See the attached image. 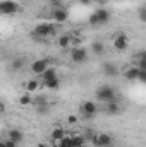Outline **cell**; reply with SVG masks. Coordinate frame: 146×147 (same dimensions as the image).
<instances>
[{"label": "cell", "instance_id": "obj_1", "mask_svg": "<svg viewBox=\"0 0 146 147\" xmlns=\"http://www.w3.org/2000/svg\"><path fill=\"white\" fill-rule=\"evenodd\" d=\"M96 99L107 105V103H112V101H117V92L112 86H100L96 89Z\"/></svg>", "mask_w": 146, "mask_h": 147}, {"label": "cell", "instance_id": "obj_2", "mask_svg": "<svg viewBox=\"0 0 146 147\" xmlns=\"http://www.w3.org/2000/svg\"><path fill=\"white\" fill-rule=\"evenodd\" d=\"M108 21H110V12L107 9H103V7L96 9V10L89 16V24H91V26H103V24H107Z\"/></svg>", "mask_w": 146, "mask_h": 147}, {"label": "cell", "instance_id": "obj_3", "mask_svg": "<svg viewBox=\"0 0 146 147\" xmlns=\"http://www.w3.org/2000/svg\"><path fill=\"white\" fill-rule=\"evenodd\" d=\"M55 33V28H53V24H48V22H43V24H38L36 28L33 29V34L36 38H46L50 36V34H53Z\"/></svg>", "mask_w": 146, "mask_h": 147}, {"label": "cell", "instance_id": "obj_4", "mask_svg": "<svg viewBox=\"0 0 146 147\" xmlns=\"http://www.w3.org/2000/svg\"><path fill=\"white\" fill-rule=\"evenodd\" d=\"M17 10H19L17 2H14V0H2V2H0V12H2L3 16H12V14H16Z\"/></svg>", "mask_w": 146, "mask_h": 147}, {"label": "cell", "instance_id": "obj_5", "mask_svg": "<svg viewBox=\"0 0 146 147\" xmlns=\"http://www.w3.org/2000/svg\"><path fill=\"white\" fill-rule=\"evenodd\" d=\"M81 113H83L84 118H93V116H96V113H98L96 103H95V101H84V103L81 105Z\"/></svg>", "mask_w": 146, "mask_h": 147}, {"label": "cell", "instance_id": "obj_6", "mask_svg": "<svg viewBox=\"0 0 146 147\" xmlns=\"http://www.w3.org/2000/svg\"><path fill=\"white\" fill-rule=\"evenodd\" d=\"M91 142H93L95 147H108L112 146V135H108V134H95Z\"/></svg>", "mask_w": 146, "mask_h": 147}, {"label": "cell", "instance_id": "obj_7", "mask_svg": "<svg viewBox=\"0 0 146 147\" xmlns=\"http://www.w3.org/2000/svg\"><path fill=\"white\" fill-rule=\"evenodd\" d=\"M71 60L74 63H84L88 62V51L84 48H72L71 50Z\"/></svg>", "mask_w": 146, "mask_h": 147}, {"label": "cell", "instance_id": "obj_8", "mask_svg": "<svg viewBox=\"0 0 146 147\" xmlns=\"http://www.w3.org/2000/svg\"><path fill=\"white\" fill-rule=\"evenodd\" d=\"M48 69H50V67H48V58H40V60H35V62L31 63V72L36 74V75L45 74Z\"/></svg>", "mask_w": 146, "mask_h": 147}, {"label": "cell", "instance_id": "obj_9", "mask_svg": "<svg viewBox=\"0 0 146 147\" xmlns=\"http://www.w3.org/2000/svg\"><path fill=\"white\" fill-rule=\"evenodd\" d=\"M127 46H129V39L124 33H120L113 38V48L117 51H124V50H127Z\"/></svg>", "mask_w": 146, "mask_h": 147}, {"label": "cell", "instance_id": "obj_10", "mask_svg": "<svg viewBox=\"0 0 146 147\" xmlns=\"http://www.w3.org/2000/svg\"><path fill=\"white\" fill-rule=\"evenodd\" d=\"M52 19L55 21V22H59V24H64L67 19H69V14H67V10H64V9H53V12H52Z\"/></svg>", "mask_w": 146, "mask_h": 147}, {"label": "cell", "instance_id": "obj_11", "mask_svg": "<svg viewBox=\"0 0 146 147\" xmlns=\"http://www.w3.org/2000/svg\"><path fill=\"white\" fill-rule=\"evenodd\" d=\"M7 139H10V140H14V142L21 144V142H23V139H24V134H23L19 128H10V130H9V134H7Z\"/></svg>", "mask_w": 146, "mask_h": 147}, {"label": "cell", "instance_id": "obj_12", "mask_svg": "<svg viewBox=\"0 0 146 147\" xmlns=\"http://www.w3.org/2000/svg\"><path fill=\"white\" fill-rule=\"evenodd\" d=\"M103 74L107 75V77H117L119 75V69H117V65L115 63H103Z\"/></svg>", "mask_w": 146, "mask_h": 147}, {"label": "cell", "instance_id": "obj_13", "mask_svg": "<svg viewBox=\"0 0 146 147\" xmlns=\"http://www.w3.org/2000/svg\"><path fill=\"white\" fill-rule=\"evenodd\" d=\"M139 74H141V70L134 65V67H131V69H127L124 72V79H127V80H138L139 79Z\"/></svg>", "mask_w": 146, "mask_h": 147}, {"label": "cell", "instance_id": "obj_14", "mask_svg": "<svg viewBox=\"0 0 146 147\" xmlns=\"http://www.w3.org/2000/svg\"><path fill=\"white\" fill-rule=\"evenodd\" d=\"M64 137H67L65 135V130L64 128H60V127H57V128H53L52 130V139H53V142H60Z\"/></svg>", "mask_w": 146, "mask_h": 147}, {"label": "cell", "instance_id": "obj_15", "mask_svg": "<svg viewBox=\"0 0 146 147\" xmlns=\"http://www.w3.org/2000/svg\"><path fill=\"white\" fill-rule=\"evenodd\" d=\"M107 115H112V116H115V115H119V111H120V106H119V103L117 101H112V103H107Z\"/></svg>", "mask_w": 146, "mask_h": 147}, {"label": "cell", "instance_id": "obj_16", "mask_svg": "<svg viewBox=\"0 0 146 147\" xmlns=\"http://www.w3.org/2000/svg\"><path fill=\"white\" fill-rule=\"evenodd\" d=\"M43 86H45L46 89H50V91H55V89H59V87H60V79L57 77V79L46 80V82H43Z\"/></svg>", "mask_w": 146, "mask_h": 147}, {"label": "cell", "instance_id": "obj_17", "mask_svg": "<svg viewBox=\"0 0 146 147\" xmlns=\"http://www.w3.org/2000/svg\"><path fill=\"white\" fill-rule=\"evenodd\" d=\"M71 43H72V38H71V34H64V36L59 38V46L60 48H69L71 46Z\"/></svg>", "mask_w": 146, "mask_h": 147}, {"label": "cell", "instance_id": "obj_18", "mask_svg": "<svg viewBox=\"0 0 146 147\" xmlns=\"http://www.w3.org/2000/svg\"><path fill=\"white\" fill-rule=\"evenodd\" d=\"M40 77H41V80H43V82H46V80H52V79H57V70H55V69H48L46 72L41 74Z\"/></svg>", "mask_w": 146, "mask_h": 147}, {"label": "cell", "instance_id": "obj_19", "mask_svg": "<svg viewBox=\"0 0 146 147\" xmlns=\"http://www.w3.org/2000/svg\"><path fill=\"white\" fill-rule=\"evenodd\" d=\"M91 50L95 51V55H103V51H105V46H103V43H100V41H95V43L91 45Z\"/></svg>", "mask_w": 146, "mask_h": 147}, {"label": "cell", "instance_id": "obj_20", "mask_svg": "<svg viewBox=\"0 0 146 147\" xmlns=\"http://www.w3.org/2000/svg\"><path fill=\"white\" fill-rule=\"evenodd\" d=\"M38 87H40V82L38 80H28L26 82V91L28 92H35Z\"/></svg>", "mask_w": 146, "mask_h": 147}, {"label": "cell", "instance_id": "obj_21", "mask_svg": "<svg viewBox=\"0 0 146 147\" xmlns=\"http://www.w3.org/2000/svg\"><path fill=\"white\" fill-rule=\"evenodd\" d=\"M57 146H59V147H74L72 137H64L60 142H57Z\"/></svg>", "mask_w": 146, "mask_h": 147}, {"label": "cell", "instance_id": "obj_22", "mask_svg": "<svg viewBox=\"0 0 146 147\" xmlns=\"http://www.w3.org/2000/svg\"><path fill=\"white\" fill-rule=\"evenodd\" d=\"M74 140V147H81L86 144V137L84 135H76V137H72Z\"/></svg>", "mask_w": 146, "mask_h": 147}, {"label": "cell", "instance_id": "obj_23", "mask_svg": "<svg viewBox=\"0 0 146 147\" xmlns=\"http://www.w3.org/2000/svg\"><path fill=\"white\" fill-rule=\"evenodd\" d=\"M23 65H24V62H23L21 58H16V60L10 63V67H12L14 70H19V69H23Z\"/></svg>", "mask_w": 146, "mask_h": 147}, {"label": "cell", "instance_id": "obj_24", "mask_svg": "<svg viewBox=\"0 0 146 147\" xmlns=\"http://www.w3.org/2000/svg\"><path fill=\"white\" fill-rule=\"evenodd\" d=\"M138 19L146 24V7H141V9L138 10Z\"/></svg>", "mask_w": 146, "mask_h": 147}, {"label": "cell", "instance_id": "obj_25", "mask_svg": "<svg viewBox=\"0 0 146 147\" xmlns=\"http://www.w3.org/2000/svg\"><path fill=\"white\" fill-rule=\"evenodd\" d=\"M136 67L139 70H146V60H141V58H136Z\"/></svg>", "mask_w": 146, "mask_h": 147}, {"label": "cell", "instance_id": "obj_26", "mask_svg": "<svg viewBox=\"0 0 146 147\" xmlns=\"http://www.w3.org/2000/svg\"><path fill=\"white\" fill-rule=\"evenodd\" d=\"M19 103H21V105H29V103H31V96H29V94H26V96H23Z\"/></svg>", "mask_w": 146, "mask_h": 147}, {"label": "cell", "instance_id": "obj_27", "mask_svg": "<svg viewBox=\"0 0 146 147\" xmlns=\"http://www.w3.org/2000/svg\"><path fill=\"white\" fill-rule=\"evenodd\" d=\"M3 142H5V144H7V146H9V147H17V146H19L17 142H14V140H10V139H5Z\"/></svg>", "mask_w": 146, "mask_h": 147}, {"label": "cell", "instance_id": "obj_28", "mask_svg": "<svg viewBox=\"0 0 146 147\" xmlns=\"http://www.w3.org/2000/svg\"><path fill=\"white\" fill-rule=\"evenodd\" d=\"M139 82H145L146 84V70H141V74H139V79H138Z\"/></svg>", "mask_w": 146, "mask_h": 147}, {"label": "cell", "instance_id": "obj_29", "mask_svg": "<svg viewBox=\"0 0 146 147\" xmlns=\"http://www.w3.org/2000/svg\"><path fill=\"white\" fill-rule=\"evenodd\" d=\"M136 58H141V60H146V50H143V51H139V53L136 55Z\"/></svg>", "mask_w": 146, "mask_h": 147}, {"label": "cell", "instance_id": "obj_30", "mask_svg": "<svg viewBox=\"0 0 146 147\" xmlns=\"http://www.w3.org/2000/svg\"><path fill=\"white\" fill-rule=\"evenodd\" d=\"M48 2H50V3H53V5H59L62 0H48Z\"/></svg>", "mask_w": 146, "mask_h": 147}, {"label": "cell", "instance_id": "obj_31", "mask_svg": "<svg viewBox=\"0 0 146 147\" xmlns=\"http://www.w3.org/2000/svg\"><path fill=\"white\" fill-rule=\"evenodd\" d=\"M79 2H81L83 5H88V3H91V0H79Z\"/></svg>", "mask_w": 146, "mask_h": 147}, {"label": "cell", "instance_id": "obj_32", "mask_svg": "<svg viewBox=\"0 0 146 147\" xmlns=\"http://www.w3.org/2000/svg\"><path fill=\"white\" fill-rule=\"evenodd\" d=\"M69 123H76V116H71L69 118Z\"/></svg>", "mask_w": 146, "mask_h": 147}, {"label": "cell", "instance_id": "obj_33", "mask_svg": "<svg viewBox=\"0 0 146 147\" xmlns=\"http://www.w3.org/2000/svg\"><path fill=\"white\" fill-rule=\"evenodd\" d=\"M0 147H9V146H7V144H5V142L2 140V142H0Z\"/></svg>", "mask_w": 146, "mask_h": 147}, {"label": "cell", "instance_id": "obj_34", "mask_svg": "<svg viewBox=\"0 0 146 147\" xmlns=\"http://www.w3.org/2000/svg\"><path fill=\"white\" fill-rule=\"evenodd\" d=\"M38 147H46L45 144H38Z\"/></svg>", "mask_w": 146, "mask_h": 147}, {"label": "cell", "instance_id": "obj_35", "mask_svg": "<svg viewBox=\"0 0 146 147\" xmlns=\"http://www.w3.org/2000/svg\"><path fill=\"white\" fill-rule=\"evenodd\" d=\"M91 2H100V0H91Z\"/></svg>", "mask_w": 146, "mask_h": 147}, {"label": "cell", "instance_id": "obj_36", "mask_svg": "<svg viewBox=\"0 0 146 147\" xmlns=\"http://www.w3.org/2000/svg\"><path fill=\"white\" fill-rule=\"evenodd\" d=\"M100 2H107V0H100Z\"/></svg>", "mask_w": 146, "mask_h": 147}, {"label": "cell", "instance_id": "obj_37", "mask_svg": "<svg viewBox=\"0 0 146 147\" xmlns=\"http://www.w3.org/2000/svg\"><path fill=\"white\" fill-rule=\"evenodd\" d=\"M81 147H86V146H81Z\"/></svg>", "mask_w": 146, "mask_h": 147}, {"label": "cell", "instance_id": "obj_38", "mask_svg": "<svg viewBox=\"0 0 146 147\" xmlns=\"http://www.w3.org/2000/svg\"><path fill=\"white\" fill-rule=\"evenodd\" d=\"M57 147H59V146H57Z\"/></svg>", "mask_w": 146, "mask_h": 147}]
</instances>
